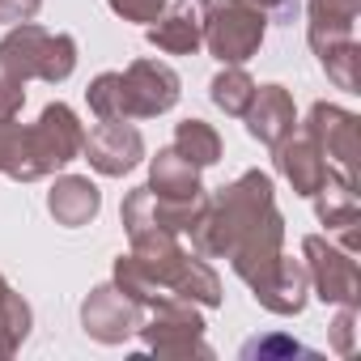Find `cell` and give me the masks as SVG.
<instances>
[{"mask_svg":"<svg viewBox=\"0 0 361 361\" xmlns=\"http://www.w3.org/2000/svg\"><path fill=\"white\" fill-rule=\"evenodd\" d=\"M106 5L119 13V18H128V22H157V13L166 9V0H106Z\"/></svg>","mask_w":361,"mask_h":361,"instance_id":"cell-23","label":"cell"},{"mask_svg":"<svg viewBox=\"0 0 361 361\" xmlns=\"http://www.w3.org/2000/svg\"><path fill=\"white\" fill-rule=\"evenodd\" d=\"M81 145H85V128L73 115V106H64V102L43 106L39 123L26 128V136H22V170H18V178L30 183V178H43L51 170L68 166L81 153Z\"/></svg>","mask_w":361,"mask_h":361,"instance_id":"cell-4","label":"cell"},{"mask_svg":"<svg viewBox=\"0 0 361 361\" xmlns=\"http://www.w3.org/2000/svg\"><path fill=\"white\" fill-rule=\"evenodd\" d=\"M264 26H268V18L251 0H213L209 22H204V43L221 64H243L259 51Z\"/></svg>","mask_w":361,"mask_h":361,"instance_id":"cell-5","label":"cell"},{"mask_svg":"<svg viewBox=\"0 0 361 361\" xmlns=\"http://www.w3.org/2000/svg\"><path fill=\"white\" fill-rule=\"evenodd\" d=\"M361 13V0H310V47L323 64V73L340 90H357V39L353 22Z\"/></svg>","mask_w":361,"mask_h":361,"instance_id":"cell-3","label":"cell"},{"mask_svg":"<svg viewBox=\"0 0 361 361\" xmlns=\"http://www.w3.org/2000/svg\"><path fill=\"white\" fill-rule=\"evenodd\" d=\"M251 5H259V9H272L276 18H293V9H298L293 0H251Z\"/></svg>","mask_w":361,"mask_h":361,"instance_id":"cell-26","label":"cell"},{"mask_svg":"<svg viewBox=\"0 0 361 361\" xmlns=\"http://www.w3.org/2000/svg\"><path fill=\"white\" fill-rule=\"evenodd\" d=\"M0 327H5L13 340H26V331H30V310H26V302L5 285V276H0Z\"/></svg>","mask_w":361,"mask_h":361,"instance_id":"cell-21","label":"cell"},{"mask_svg":"<svg viewBox=\"0 0 361 361\" xmlns=\"http://www.w3.org/2000/svg\"><path fill=\"white\" fill-rule=\"evenodd\" d=\"M85 98H90V111H94L98 119H123V90H119V73H102V77L85 90Z\"/></svg>","mask_w":361,"mask_h":361,"instance_id":"cell-20","label":"cell"},{"mask_svg":"<svg viewBox=\"0 0 361 361\" xmlns=\"http://www.w3.org/2000/svg\"><path fill=\"white\" fill-rule=\"evenodd\" d=\"M81 153H85V161L98 174H111L115 178V174H128L145 157V140L132 128V119H98V128L85 136Z\"/></svg>","mask_w":361,"mask_h":361,"instance_id":"cell-9","label":"cell"},{"mask_svg":"<svg viewBox=\"0 0 361 361\" xmlns=\"http://www.w3.org/2000/svg\"><path fill=\"white\" fill-rule=\"evenodd\" d=\"M268 353H310V348H302L293 340H255L243 348V357H268Z\"/></svg>","mask_w":361,"mask_h":361,"instance_id":"cell-25","label":"cell"},{"mask_svg":"<svg viewBox=\"0 0 361 361\" xmlns=\"http://www.w3.org/2000/svg\"><path fill=\"white\" fill-rule=\"evenodd\" d=\"M77 68L73 35H47L35 22L13 26L0 39V119H13L26 102V81H64Z\"/></svg>","mask_w":361,"mask_h":361,"instance_id":"cell-2","label":"cell"},{"mask_svg":"<svg viewBox=\"0 0 361 361\" xmlns=\"http://www.w3.org/2000/svg\"><path fill=\"white\" fill-rule=\"evenodd\" d=\"M209 0H174L166 13H157V26H149V43L166 56H192L204 43Z\"/></svg>","mask_w":361,"mask_h":361,"instance_id":"cell-11","label":"cell"},{"mask_svg":"<svg viewBox=\"0 0 361 361\" xmlns=\"http://www.w3.org/2000/svg\"><path fill=\"white\" fill-rule=\"evenodd\" d=\"M251 98H255V81H251L238 64H226V73L213 77V102H217L226 115H247Z\"/></svg>","mask_w":361,"mask_h":361,"instance_id":"cell-19","label":"cell"},{"mask_svg":"<svg viewBox=\"0 0 361 361\" xmlns=\"http://www.w3.org/2000/svg\"><path fill=\"white\" fill-rule=\"evenodd\" d=\"M123 90V119H153L178 102V73L157 60H136L119 73Z\"/></svg>","mask_w":361,"mask_h":361,"instance_id":"cell-7","label":"cell"},{"mask_svg":"<svg viewBox=\"0 0 361 361\" xmlns=\"http://www.w3.org/2000/svg\"><path fill=\"white\" fill-rule=\"evenodd\" d=\"M243 119H247V132L259 145L276 149L285 136H293L298 111H293V98H289L285 85H255V98H251V106H247Z\"/></svg>","mask_w":361,"mask_h":361,"instance_id":"cell-13","label":"cell"},{"mask_svg":"<svg viewBox=\"0 0 361 361\" xmlns=\"http://www.w3.org/2000/svg\"><path fill=\"white\" fill-rule=\"evenodd\" d=\"M43 0H0V22L9 26H22V22H35Z\"/></svg>","mask_w":361,"mask_h":361,"instance_id":"cell-24","label":"cell"},{"mask_svg":"<svg viewBox=\"0 0 361 361\" xmlns=\"http://www.w3.org/2000/svg\"><path fill=\"white\" fill-rule=\"evenodd\" d=\"M81 323H85V331H90L94 340H102V344H119L128 331L140 327L136 302H132L119 285L94 289V293L85 298V306H81Z\"/></svg>","mask_w":361,"mask_h":361,"instance_id":"cell-12","label":"cell"},{"mask_svg":"<svg viewBox=\"0 0 361 361\" xmlns=\"http://www.w3.org/2000/svg\"><path fill=\"white\" fill-rule=\"evenodd\" d=\"M319 196V221L344 238V251H357V192L340 178H327V183L314 192Z\"/></svg>","mask_w":361,"mask_h":361,"instance_id":"cell-17","label":"cell"},{"mask_svg":"<svg viewBox=\"0 0 361 361\" xmlns=\"http://www.w3.org/2000/svg\"><path fill=\"white\" fill-rule=\"evenodd\" d=\"M204 319L178 298H157L153 302V319L145 327V340L153 353H209L204 348Z\"/></svg>","mask_w":361,"mask_h":361,"instance_id":"cell-8","label":"cell"},{"mask_svg":"<svg viewBox=\"0 0 361 361\" xmlns=\"http://www.w3.org/2000/svg\"><path fill=\"white\" fill-rule=\"evenodd\" d=\"M178 157H188L192 166H213L221 157V136L204 123V119H183L174 128V145H170Z\"/></svg>","mask_w":361,"mask_h":361,"instance_id":"cell-18","label":"cell"},{"mask_svg":"<svg viewBox=\"0 0 361 361\" xmlns=\"http://www.w3.org/2000/svg\"><path fill=\"white\" fill-rule=\"evenodd\" d=\"M276 166H281V174L293 183L298 196H314L327 178H331V170H327V161H323V153L314 149L310 136H285L276 145Z\"/></svg>","mask_w":361,"mask_h":361,"instance_id":"cell-14","label":"cell"},{"mask_svg":"<svg viewBox=\"0 0 361 361\" xmlns=\"http://www.w3.org/2000/svg\"><path fill=\"white\" fill-rule=\"evenodd\" d=\"M22 136H26L22 123L0 119V174H9V178H18L22 170Z\"/></svg>","mask_w":361,"mask_h":361,"instance_id":"cell-22","label":"cell"},{"mask_svg":"<svg viewBox=\"0 0 361 361\" xmlns=\"http://www.w3.org/2000/svg\"><path fill=\"white\" fill-rule=\"evenodd\" d=\"M47 209H51V217H56L60 226L77 230V226H90V221L98 217L102 196H98V188L90 183V178H81V174H64L60 183L51 188V196H47Z\"/></svg>","mask_w":361,"mask_h":361,"instance_id":"cell-15","label":"cell"},{"mask_svg":"<svg viewBox=\"0 0 361 361\" xmlns=\"http://www.w3.org/2000/svg\"><path fill=\"white\" fill-rule=\"evenodd\" d=\"M306 281H310L306 268L281 255V259L268 268V276L255 285V298H259L268 310H276V314H298L302 302H306Z\"/></svg>","mask_w":361,"mask_h":361,"instance_id":"cell-16","label":"cell"},{"mask_svg":"<svg viewBox=\"0 0 361 361\" xmlns=\"http://www.w3.org/2000/svg\"><path fill=\"white\" fill-rule=\"evenodd\" d=\"M192 243L200 255H230L234 272L255 289L281 259V213L272 200V178L259 170L234 178L196 217Z\"/></svg>","mask_w":361,"mask_h":361,"instance_id":"cell-1","label":"cell"},{"mask_svg":"<svg viewBox=\"0 0 361 361\" xmlns=\"http://www.w3.org/2000/svg\"><path fill=\"white\" fill-rule=\"evenodd\" d=\"M306 136L314 140V149L323 153L327 170H336L340 183L357 188V157H361V132H357V115L331 106V102H314L310 106V123Z\"/></svg>","mask_w":361,"mask_h":361,"instance_id":"cell-6","label":"cell"},{"mask_svg":"<svg viewBox=\"0 0 361 361\" xmlns=\"http://www.w3.org/2000/svg\"><path fill=\"white\" fill-rule=\"evenodd\" d=\"M302 251H306V276L314 281L319 298L357 306V264H353V255L327 247L323 238H306Z\"/></svg>","mask_w":361,"mask_h":361,"instance_id":"cell-10","label":"cell"}]
</instances>
